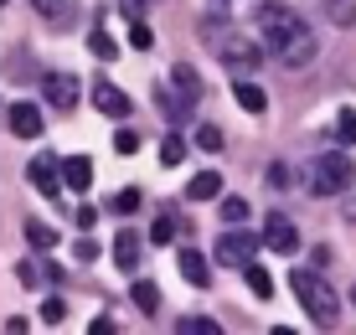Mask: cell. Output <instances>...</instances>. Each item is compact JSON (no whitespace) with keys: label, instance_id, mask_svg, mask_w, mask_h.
<instances>
[{"label":"cell","instance_id":"obj_26","mask_svg":"<svg viewBox=\"0 0 356 335\" xmlns=\"http://www.w3.org/2000/svg\"><path fill=\"white\" fill-rule=\"evenodd\" d=\"M129 47H134V52H150V47H155V31L145 26V16L129 21Z\"/></svg>","mask_w":356,"mask_h":335},{"label":"cell","instance_id":"obj_7","mask_svg":"<svg viewBox=\"0 0 356 335\" xmlns=\"http://www.w3.org/2000/svg\"><path fill=\"white\" fill-rule=\"evenodd\" d=\"M253 253H259L253 232H222V243H217V263H227V268H243Z\"/></svg>","mask_w":356,"mask_h":335},{"label":"cell","instance_id":"obj_5","mask_svg":"<svg viewBox=\"0 0 356 335\" xmlns=\"http://www.w3.org/2000/svg\"><path fill=\"white\" fill-rule=\"evenodd\" d=\"M300 243H305V238H300V227H294L289 217H279V212H274V217L264 222V247H274V253H284V258H289V253H300Z\"/></svg>","mask_w":356,"mask_h":335},{"label":"cell","instance_id":"obj_37","mask_svg":"<svg viewBox=\"0 0 356 335\" xmlns=\"http://www.w3.org/2000/svg\"><path fill=\"white\" fill-rule=\"evenodd\" d=\"M268 186H289V165H268Z\"/></svg>","mask_w":356,"mask_h":335},{"label":"cell","instance_id":"obj_32","mask_svg":"<svg viewBox=\"0 0 356 335\" xmlns=\"http://www.w3.org/2000/svg\"><path fill=\"white\" fill-rule=\"evenodd\" d=\"M176 232H181L176 217H155V232H150V238H155V243H176Z\"/></svg>","mask_w":356,"mask_h":335},{"label":"cell","instance_id":"obj_10","mask_svg":"<svg viewBox=\"0 0 356 335\" xmlns=\"http://www.w3.org/2000/svg\"><path fill=\"white\" fill-rule=\"evenodd\" d=\"M16 279L26 284V289H47V284H57V279H63V268H57V263H47V258H26V263L16 268Z\"/></svg>","mask_w":356,"mask_h":335},{"label":"cell","instance_id":"obj_11","mask_svg":"<svg viewBox=\"0 0 356 335\" xmlns=\"http://www.w3.org/2000/svg\"><path fill=\"white\" fill-rule=\"evenodd\" d=\"M42 108H31V104H10V134H16V140H36V134H42Z\"/></svg>","mask_w":356,"mask_h":335},{"label":"cell","instance_id":"obj_27","mask_svg":"<svg viewBox=\"0 0 356 335\" xmlns=\"http://www.w3.org/2000/svg\"><path fill=\"white\" fill-rule=\"evenodd\" d=\"M161 160L165 165H181V160H186V140H181V134H165L161 140Z\"/></svg>","mask_w":356,"mask_h":335},{"label":"cell","instance_id":"obj_17","mask_svg":"<svg viewBox=\"0 0 356 335\" xmlns=\"http://www.w3.org/2000/svg\"><path fill=\"white\" fill-rule=\"evenodd\" d=\"M232 93H238V108H248V114H264L268 108V98L259 83H248V78H232Z\"/></svg>","mask_w":356,"mask_h":335},{"label":"cell","instance_id":"obj_39","mask_svg":"<svg viewBox=\"0 0 356 335\" xmlns=\"http://www.w3.org/2000/svg\"><path fill=\"white\" fill-rule=\"evenodd\" d=\"M0 6H6V0H0Z\"/></svg>","mask_w":356,"mask_h":335},{"label":"cell","instance_id":"obj_28","mask_svg":"<svg viewBox=\"0 0 356 335\" xmlns=\"http://www.w3.org/2000/svg\"><path fill=\"white\" fill-rule=\"evenodd\" d=\"M222 222L243 227V222H248V202H243V196H222Z\"/></svg>","mask_w":356,"mask_h":335},{"label":"cell","instance_id":"obj_1","mask_svg":"<svg viewBox=\"0 0 356 335\" xmlns=\"http://www.w3.org/2000/svg\"><path fill=\"white\" fill-rule=\"evenodd\" d=\"M253 26H259L264 52L274 57L279 67H310L315 52H321L315 26H310L294 6H284V0H264V6L253 10Z\"/></svg>","mask_w":356,"mask_h":335},{"label":"cell","instance_id":"obj_14","mask_svg":"<svg viewBox=\"0 0 356 335\" xmlns=\"http://www.w3.org/2000/svg\"><path fill=\"white\" fill-rule=\"evenodd\" d=\"M181 279L196 284V289H212V268H207V258L196 247H181Z\"/></svg>","mask_w":356,"mask_h":335},{"label":"cell","instance_id":"obj_36","mask_svg":"<svg viewBox=\"0 0 356 335\" xmlns=\"http://www.w3.org/2000/svg\"><path fill=\"white\" fill-rule=\"evenodd\" d=\"M119 10H124L129 21H140V16H145V0H119Z\"/></svg>","mask_w":356,"mask_h":335},{"label":"cell","instance_id":"obj_9","mask_svg":"<svg viewBox=\"0 0 356 335\" xmlns=\"http://www.w3.org/2000/svg\"><path fill=\"white\" fill-rule=\"evenodd\" d=\"M93 108H98V114H108V119H124L129 114V93L114 88L108 78H98L93 83Z\"/></svg>","mask_w":356,"mask_h":335},{"label":"cell","instance_id":"obj_38","mask_svg":"<svg viewBox=\"0 0 356 335\" xmlns=\"http://www.w3.org/2000/svg\"><path fill=\"white\" fill-rule=\"evenodd\" d=\"M351 304H356V289H351Z\"/></svg>","mask_w":356,"mask_h":335},{"label":"cell","instance_id":"obj_35","mask_svg":"<svg viewBox=\"0 0 356 335\" xmlns=\"http://www.w3.org/2000/svg\"><path fill=\"white\" fill-rule=\"evenodd\" d=\"M72 253H78V263H88V258H98V243H93V238H78Z\"/></svg>","mask_w":356,"mask_h":335},{"label":"cell","instance_id":"obj_20","mask_svg":"<svg viewBox=\"0 0 356 335\" xmlns=\"http://www.w3.org/2000/svg\"><path fill=\"white\" fill-rule=\"evenodd\" d=\"M243 279H248V289L259 294V300H268V294H274V279H268V268H264V263H253V258L243 263Z\"/></svg>","mask_w":356,"mask_h":335},{"label":"cell","instance_id":"obj_18","mask_svg":"<svg viewBox=\"0 0 356 335\" xmlns=\"http://www.w3.org/2000/svg\"><path fill=\"white\" fill-rule=\"evenodd\" d=\"M31 10L47 21V26H67L72 21V0H31Z\"/></svg>","mask_w":356,"mask_h":335},{"label":"cell","instance_id":"obj_12","mask_svg":"<svg viewBox=\"0 0 356 335\" xmlns=\"http://www.w3.org/2000/svg\"><path fill=\"white\" fill-rule=\"evenodd\" d=\"M93 186V160L88 155H67L63 160V191H88Z\"/></svg>","mask_w":356,"mask_h":335},{"label":"cell","instance_id":"obj_2","mask_svg":"<svg viewBox=\"0 0 356 335\" xmlns=\"http://www.w3.org/2000/svg\"><path fill=\"white\" fill-rule=\"evenodd\" d=\"M289 289H294V300H300V309H305L321 330L336 325L341 300H336V289L325 284V274H315V268H294V274H289Z\"/></svg>","mask_w":356,"mask_h":335},{"label":"cell","instance_id":"obj_21","mask_svg":"<svg viewBox=\"0 0 356 335\" xmlns=\"http://www.w3.org/2000/svg\"><path fill=\"white\" fill-rule=\"evenodd\" d=\"M321 10L330 16V26H356V0H321Z\"/></svg>","mask_w":356,"mask_h":335},{"label":"cell","instance_id":"obj_3","mask_svg":"<svg viewBox=\"0 0 356 335\" xmlns=\"http://www.w3.org/2000/svg\"><path fill=\"white\" fill-rule=\"evenodd\" d=\"M351 176H356V165H351L346 150H321V155L310 160V191H315V196H341V191H351Z\"/></svg>","mask_w":356,"mask_h":335},{"label":"cell","instance_id":"obj_34","mask_svg":"<svg viewBox=\"0 0 356 335\" xmlns=\"http://www.w3.org/2000/svg\"><path fill=\"white\" fill-rule=\"evenodd\" d=\"M114 150H119V155H134V150H140V134H134V129H119V134H114Z\"/></svg>","mask_w":356,"mask_h":335},{"label":"cell","instance_id":"obj_6","mask_svg":"<svg viewBox=\"0 0 356 335\" xmlns=\"http://www.w3.org/2000/svg\"><path fill=\"white\" fill-rule=\"evenodd\" d=\"M26 176H31V186L47 196V202H57V196H63V165H57L52 155H36L31 165H26Z\"/></svg>","mask_w":356,"mask_h":335},{"label":"cell","instance_id":"obj_16","mask_svg":"<svg viewBox=\"0 0 356 335\" xmlns=\"http://www.w3.org/2000/svg\"><path fill=\"white\" fill-rule=\"evenodd\" d=\"M222 196V176L217 170H202V176L186 181V202H217Z\"/></svg>","mask_w":356,"mask_h":335},{"label":"cell","instance_id":"obj_29","mask_svg":"<svg viewBox=\"0 0 356 335\" xmlns=\"http://www.w3.org/2000/svg\"><path fill=\"white\" fill-rule=\"evenodd\" d=\"M114 212H119V217H134V212H140V191H134V186L114 196Z\"/></svg>","mask_w":356,"mask_h":335},{"label":"cell","instance_id":"obj_8","mask_svg":"<svg viewBox=\"0 0 356 335\" xmlns=\"http://www.w3.org/2000/svg\"><path fill=\"white\" fill-rule=\"evenodd\" d=\"M42 93H47V104H52V108H72V104H78V78H72V72H47V78H42Z\"/></svg>","mask_w":356,"mask_h":335},{"label":"cell","instance_id":"obj_23","mask_svg":"<svg viewBox=\"0 0 356 335\" xmlns=\"http://www.w3.org/2000/svg\"><path fill=\"white\" fill-rule=\"evenodd\" d=\"M26 243L36 247V253H52V247H57V232L47 227V222H26Z\"/></svg>","mask_w":356,"mask_h":335},{"label":"cell","instance_id":"obj_22","mask_svg":"<svg viewBox=\"0 0 356 335\" xmlns=\"http://www.w3.org/2000/svg\"><path fill=\"white\" fill-rule=\"evenodd\" d=\"M129 294H134V304H140L145 315H155V309H161V289H155L150 279H134V289H129Z\"/></svg>","mask_w":356,"mask_h":335},{"label":"cell","instance_id":"obj_15","mask_svg":"<svg viewBox=\"0 0 356 335\" xmlns=\"http://www.w3.org/2000/svg\"><path fill=\"white\" fill-rule=\"evenodd\" d=\"M155 104H161V114H165L170 124H186V119H191V108H196V104H186V98H181L176 88H165V83L155 88Z\"/></svg>","mask_w":356,"mask_h":335},{"label":"cell","instance_id":"obj_13","mask_svg":"<svg viewBox=\"0 0 356 335\" xmlns=\"http://www.w3.org/2000/svg\"><path fill=\"white\" fill-rule=\"evenodd\" d=\"M140 253H145L140 232H114V263L124 268V274H134V268H140Z\"/></svg>","mask_w":356,"mask_h":335},{"label":"cell","instance_id":"obj_33","mask_svg":"<svg viewBox=\"0 0 356 335\" xmlns=\"http://www.w3.org/2000/svg\"><path fill=\"white\" fill-rule=\"evenodd\" d=\"M181 335H217V320H181Z\"/></svg>","mask_w":356,"mask_h":335},{"label":"cell","instance_id":"obj_4","mask_svg":"<svg viewBox=\"0 0 356 335\" xmlns=\"http://www.w3.org/2000/svg\"><path fill=\"white\" fill-rule=\"evenodd\" d=\"M207 47H212V52L232 67V78H248V72L264 62V47H259V42H248V36H238V26H222Z\"/></svg>","mask_w":356,"mask_h":335},{"label":"cell","instance_id":"obj_25","mask_svg":"<svg viewBox=\"0 0 356 335\" xmlns=\"http://www.w3.org/2000/svg\"><path fill=\"white\" fill-rule=\"evenodd\" d=\"M336 140L346 145V150L356 145V108H341V114H336Z\"/></svg>","mask_w":356,"mask_h":335},{"label":"cell","instance_id":"obj_24","mask_svg":"<svg viewBox=\"0 0 356 335\" xmlns=\"http://www.w3.org/2000/svg\"><path fill=\"white\" fill-rule=\"evenodd\" d=\"M88 52H93L98 62H114V57H119V42H114L108 31H93V36H88Z\"/></svg>","mask_w":356,"mask_h":335},{"label":"cell","instance_id":"obj_30","mask_svg":"<svg viewBox=\"0 0 356 335\" xmlns=\"http://www.w3.org/2000/svg\"><path fill=\"white\" fill-rule=\"evenodd\" d=\"M63 320H67V304H63V300L52 294V300L42 304V325H63Z\"/></svg>","mask_w":356,"mask_h":335},{"label":"cell","instance_id":"obj_19","mask_svg":"<svg viewBox=\"0 0 356 335\" xmlns=\"http://www.w3.org/2000/svg\"><path fill=\"white\" fill-rule=\"evenodd\" d=\"M170 83H176V93L186 98V104L202 98V78H196V67H186V62H181V67H170Z\"/></svg>","mask_w":356,"mask_h":335},{"label":"cell","instance_id":"obj_31","mask_svg":"<svg viewBox=\"0 0 356 335\" xmlns=\"http://www.w3.org/2000/svg\"><path fill=\"white\" fill-rule=\"evenodd\" d=\"M196 145H202V150H222V129H217V124H202V129H196Z\"/></svg>","mask_w":356,"mask_h":335}]
</instances>
